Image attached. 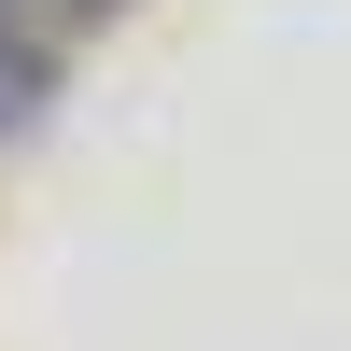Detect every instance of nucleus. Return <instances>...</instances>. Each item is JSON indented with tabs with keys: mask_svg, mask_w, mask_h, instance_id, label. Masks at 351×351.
I'll return each mask as SVG.
<instances>
[{
	"mask_svg": "<svg viewBox=\"0 0 351 351\" xmlns=\"http://www.w3.org/2000/svg\"><path fill=\"white\" fill-rule=\"evenodd\" d=\"M0 14H14V0H0Z\"/></svg>",
	"mask_w": 351,
	"mask_h": 351,
	"instance_id": "2",
	"label": "nucleus"
},
{
	"mask_svg": "<svg viewBox=\"0 0 351 351\" xmlns=\"http://www.w3.org/2000/svg\"><path fill=\"white\" fill-rule=\"evenodd\" d=\"M43 99H56V56L28 43L14 14H0V141H28V127H43Z\"/></svg>",
	"mask_w": 351,
	"mask_h": 351,
	"instance_id": "1",
	"label": "nucleus"
}]
</instances>
